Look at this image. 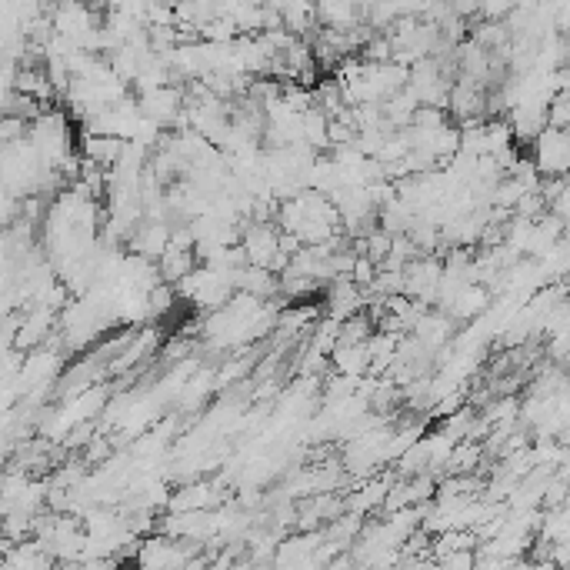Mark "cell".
<instances>
[{
    "instance_id": "6da1fadb",
    "label": "cell",
    "mask_w": 570,
    "mask_h": 570,
    "mask_svg": "<svg viewBox=\"0 0 570 570\" xmlns=\"http://www.w3.org/2000/svg\"><path fill=\"white\" fill-rule=\"evenodd\" d=\"M534 144V167L540 177H564L570 164V137L560 127H544L530 140Z\"/></svg>"
},
{
    "instance_id": "7a4b0ae2",
    "label": "cell",
    "mask_w": 570,
    "mask_h": 570,
    "mask_svg": "<svg viewBox=\"0 0 570 570\" xmlns=\"http://www.w3.org/2000/svg\"><path fill=\"white\" fill-rule=\"evenodd\" d=\"M184 87L177 84H160V87H150V90H140L137 94V107H140V117L154 120L157 127H167L184 114Z\"/></svg>"
},
{
    "instance_id": "3957f363",
    "label": "cell",
    "mask_w": 570,
    "mask_h": 570,
    "mask_svg": "<svg viewBox=\"0 0 570 570\" xmlns=\"http://www.w3.org/2000/svg\"><path fill=\"white\" fill-rule=\"evenodd\" d=\"M330 364H334L337 374H350V377H364L370 370V350H367V340H354V344H347V340H337L334 347H330Z\"/></svg>"
},
{
    "instance_id": "277c9868",
    "label": "cell",
    "mask_w": 570,
    "mask_h": 570,
    "mask_svg": "<svg viewBox=\"0 0 570 570\" xmlns=\"http://www.w3.org/2000/svg\"><path fill=\"white\" fill-rule=\"evenodd\" d=\"M127 140L120 137H110V134H87L84 144H80V157L87 160V164H94L100 170H110L124 154Z\"/></svg>"
},
{
    "instance_id": "5b68a950",
    "label": "cell",
    "mask_w": 570,
    "mask_h": 570,
    "mask_svg": "<svg viewBox=\"0 0 570 570\" xmlns=\"http://www.w3.org/2000/svg\"><path fill=\"white\" fill-rule=\"evenodd\" d=\"M210 500H214V494H210L207 484H190V487L180 490L177 497H170L167 507L170 510H204Z\"/></svg>"
}]
</instances>
